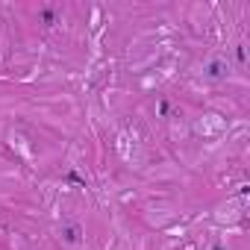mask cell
I'll use <instances>...</instances> for the list:
<instances>
[{
	"mask_svg": "<svg viewBox=\"0 0 250 250\" xmlns=\"http://www.w3.org/2000/svg\"><path fill=\"white\" fill-rule=\"evenodd\" d=\"M80 235H83V230H80V224H68V227L62 230V238H65L68 244H77V241H80Z\"/></svg>",
	"mask_w": 250,
	"mask_h": 250,
	"instance_id": "1",
	"label": "cell"
}]
</instances>
